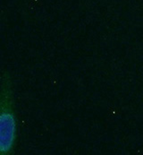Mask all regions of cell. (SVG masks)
<instances>
[{"instance_id":"6da1fadb","label":"cell","mask_w":143,"mask_h":155,"mask_svg":"<svg viewBox=\"0 0 143 155\" xmlns=\"http://www.w3.org/2000/svg\"><path fill=\"white\" fill-rule=\"evenodd\" d=\"M1 153H9L16 136V123L13 107L10 79L6 74L2 77L1 90Z\"/></svg>"}]
</instances>
